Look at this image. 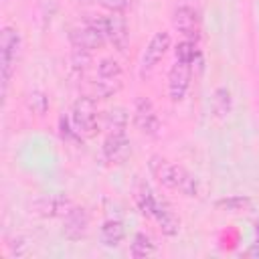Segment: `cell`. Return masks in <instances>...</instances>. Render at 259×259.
<instances>
[{"instance_id":"6da1fadb","label":"cell","mask_w":259,"mask_h":259,"mask_svg":"<svg viewBox=\"0 0 259 259\" xmlns=\"http://www.w3.org/2000/svg\"><path fill=\"white\" fill-rule=\"evenodd\" d=\"M148 168L152 172V176L166 188L170 190H176L188 198H194L198 196V182L196 178L180 164H174L170 160H166L164 156L160 154H154L148 162Z\"/></svg>"},{"instance_id":"7a4b0ae2","label":"cell","mask_w":259,"mask_h":259,"mask_svg":"<svg viewBox=\"0 0 259 259\" xmlns=\"http://www.w3.org/2000/svg\"><path fill=\"white\" fill-rule=\"evenodd\" d=\"M22 55V34L16 26L4 24L0 30V77H2V97H6L12 75L16 73Z\"/></svg>"},{"instance_id":"3957f363","label":"cell","mask_w":259,"mask_h":259,"mask_svg":"<svg viewBox=\"0 0 259 259\" xmlns=\"http://www.w3.org/2000/svg\"><path fill=\"white\" fill-rule=\"evenodd\" d=\"M99 111L95 105V97L91 95H81L73 101L71 105V123L77 130L81 138H95L99 132Z\"/></svg>"},{"instance_id":"277c9868","label":"cell","mask_w":259,"mask_h":259,"mask_svg":"<svg viewBox=\"0 0 259 259\" xmlns=\"http://www.w3.org/2000/svg\"><path fill=\"white\" fill-rule=\"evenodd\" d=\"M105 34L101 30V14H87L83 22L73 26L69 30V42L73 49H85V51H97L105 45Z\"/></svg>"},{"instance_id":"5b68a950","label":"cell","mask_w":259,"mask_h":259,"mask_svg":"<svg viewBox=\"0 0 259 259\" xmlns=\"http://www.w3.org/2000/svg\"><path fill=\"white\" fill-rule=\"evenodd\" d=\"M132 121L136 125V130L148 138H158L162 132V121L160 115L152 103L150 97L146 95H138L134 101V111H132Z\"/></svg>"},{"instance_id":"8992f818","label":"cell","mask_w":259,"mask_h":259,"mask_svg":"<svg viewBox=\"0 0 259 259\" xmlns=\"http://www.w3.org/2000/svg\"><path fill=\"white\" fill-rule=\"evenodd\" d=\"M75 202L63 194V192H53V194H40L30 202V212L42 219H63Z\"/></svg>"},{"instance_id":"52a82bcc","label":"cell","mask_w":259,"mask_h":259,"mask_svg":"<svg viewBox=\"0 0 259 259\" xmlns=\"http://www.w3.org/2000/svg\"><path fill=\"white\" fill-rule=\"evenodd\" d=\"M170 47H172V36H170V32L158 30V32L150 38V42L146 45V49H144V53H142V59H140V71H142V75H148V73L166 57V53L170 51Z\"/></svg>"},{"instance_id":"ba28073f","label":"cell","mask_w":259,"mask_h":259,"mask_svg":"<svg viewBox=\"0 0 259 259\" xmlns=\"http://www.w3.org/2000/svg\"><path fill=\"white\" fill-rule=\"evenodd\" d=\"M101 30L105 38L113 45L115 51L123 53L130 42V32H127V22L119 12H109L101 14Z\"/></svg>"},{"instance_id":"9c48e42d","label":"cell","mask_w":259,"mask_h":259,"mask_svg":"<svg viewBox=\"0 0 259 259\" xmlns=\"http://www.w3.org/2000/svg\"><path fill=\"white\" fill-rule=\"evenodd\" d=\"M172 26L186 40L198 42V38H200V20H198V14L192 6H188V4L176 6L174 12H172Z\"/></svg>"},{"instance_id":"30bf717a","label":"cell","mask_w":259,"mask_h":259,"mask_svg":"<svg viewBox=\"0 0 259 259\" xmlns=\"http://www.w3.org/2000/svg\"><path fill=\"white\" fill-rule=\"evenodd\" d=\"M190 77H192V65L174 61L168 73V97L172 103H180L186 97L190 87Z\"/></svg>"},{"instance_id":"8fae6325","label":"cell","mask_w":259,"mask_h":259,"mask_svg":"<svg viewBox=\"0 0 259 259\" xmlns=\"http://www.w3.org/2000/svg\"><path fill=\"white\" fill-rule=\"evenodd\" d=\"M91 225V217L85 206L75 204L65 217H63V235L69 241H81Z\"/></svg>"},{"instance_id":"7c38bea8","label":"cell","mask_w":259,"mask_h":259,"mask_svg":"<svg viewBox=\"0 0 259 259\" xmlns=\"http://www.w3.org/2000/svg\"><path fill=\"white\" fill-rule=\"evenodd\" d=\"M103 158L111 164H123L132 156V142L127 134H105L103 140Z\"/></svg>"},{"instance_id":"4fadbf2b","label":"cell","mask_w":259,"mask_h":259,"mask_svg":"<svg viewBox=\"0 0 259 259\" xmlns=\"http://www.w3.org/2000/svg\"><path fill=\"white\" fill-rule=\"evenodd\" d=\"M152 219L156 221V225H158V229L162 231V235H166V237H176V235L180 233L182 221H180L178 212H176L166 200H160V198H158Z\"/></svg>"},{"instance_id":"5bb4252c","label":"cell","mask_w":259,"mask_h":259,"mask_svg":"<svg viewBox=\"0 0 259 259\" xmlns=\"http://www.w3.org/2000/svg\"><path fill=\"white\" fill-rule=\"evenodd\" d=\"M125 239V227L121 221L117 219H107L101 223L99 227V241L103 247L107 249H115L121 245V241Z\"/></svg>"},{"instance_id":"9a60e30c","label":"cell","mask_w":259,"mask_h":259,"mask_svg":"<svg viewBox=\"0 0 259 259\" xmlns=\"http://www.w3.org/2000/svg\"><path fill=\"white\" fill-rule=\"evenodd\" d=\"M103 130L105 134H125L130 123V113L125 107H111L103 113Z\"/></svg>"},{"instance_id":"2e32d148","label":"cell","mask_w":259,"mask_h":259,"mask_svg":"<svg viewBox=\"0 0 259 259\" xmlns=\"http://www.w3.org/2000/svg\"><path fill=\"white\" fill-rule=\"evenodd\" d=\"M134 202H136L138 210H140L144 217H150V219H152L158 198H156V194H154V190L150 188L148 182H142V180H140V182L136 184V188H134Z\"/></svg>"},{"instance_id":"e0dca14e","label":"cell","mask_w":259,"mask_h":259,"mask_svg":"<svg viewBox=\"0 0 259 259\" xmlns=\"http://www.w3.org/2000/svg\"><path fill=\"white\" fill-rule=\"evenodd\" d=\"M233 109V93L227 87H217L210 97V111L214 117H227Z\"/></svg>"},{"instance_id":"ac0fdd59","label":"cell","mask_w":259,"mask_h":259,"mask_svg":"<svg viewBox=\"0 0 259 259\" xmlns=\"http://www.w3.org/2000/svg\"><path fill=\"white\" fill-rule=\"evenodd\" d=\"M156 253V243L152 241L150 235L146 233H136L132 243H130V255L136 257V259H144V257H150Z\"/></svg>"},{"instance_id":"d6986e66","label":"cell","mask_w":259,"mask_h":259,"mask_svg":"<svg viewBox=\"0 0 259 259\" xmlns=\"http://www.w3.org/2000/svg\"><path fill=\"white\" fill-rule=\"evenodd\" d=\"M119 89H121V79H101V77H95V81L91 83V97L107 99V97L115 95Z\"/></svg>"},{"instance_id":"ffe728a7","label":"cell","mask_w":259,"mask_h":259,"mask_svg":"<svg viewBox=\"0 0 259 259\" xmlns=\"http://www.w3.org/2000/svg\"><path fill=\"white\" fill-rule=\"evenodd\" d=\"M217 208L225 212H247L251 208V198L249 196H227L214 202Z\"/></svg>"},{"instance_id":"44dd1931","label":"cell","mask_w":259,"mask_h":259,"mask_svg":"<svg viewBox=\"0 0 259 259\" xmlns=\"http://www.w3.org/2000/svg\"><path fill=\"white\" fill-rule=\"evenodd\" d=\"M123 69L119 65V61H115L113 57H103L97 63V77L101 79H121Z\"/></svg>"},{"instance_id":"7402d4cb","label":"cell","mask_w":259,"mask_h":259,"mask_svg":"<svg viewBox=\"0 0 259 259\" xmlns=\"http://www.w3.org/2000/svg\"><path fill=\"white\" fill-rule=\"evenodd\" d=\"M174 57H176V61H182V63H190V65H194V61L198 59L196 42H194V40H186V38H182V40L174 47Z\"/></svg>"},{"instance_id":"603a6c76","label":"cell","mask_w":259,"mask_h":259,"mask_svg":"<svg viewBox=\"0 0 259 259\" xmlns=\"http://www.w3.org/2000/svg\"><path fill=\"white\" fill-rule=\"evenodd\" d=\"M26 107L34 115H45L49 111V97L42 91H30L26 95Z\"/></svg>"},{"instance_id":"cb8c5ba5","label":"cell","mask_w":259,"mask_h":259,"mask_svg":"<svg viewBox=\"0 0 259 259\" xmlns=\"http://www.w3.org/2000/svg\"><path fill=\"white\" fill-rule=\"evenodd\" d=\"M91 65V51H85V49H73L71 53V67L77 71V73H85Z\"/></svg>"},{"instance_id":"d4e9b609","label":"cell","mask_w":259,"mask_h":259,"mask_svg":"<svg viewBox=\"0 0 259 259\" xmlns=\"http://www.w3.org/2000/svg\"><path fill=\"white\" fill-rule=\"evenodd\" d=\"M95 2L101 8H105L109 12H119V14H123L125 10L132 8V0H95Z\"/></svg>"},{"instance_id":"484cf974","label":"cell","mask_w":259,"mask_h":259,"mask_svg":"<svg viewBox=\"0 0 259 259\" xmlns=\"http://www.w3.org/2000/svg\"><path fill=\"white\" fill-rule=\"evenodd\" d=\"M245 255H247V257H255V259H259V233H257L255 241L249 245V249L245 251Z\"/></svg>"},{"instance_id":"4316f807","label":"cell","mask_w":259,"mask_h":259,"mask_svg":"<svg viewBox=\"0 0 259 259\" xmlns=\"http://www.w3.org/2000/svg\"><path fill=\"white\" fill-rule=\"evenodd\" d=\"M79 2H85V0H79Z\"/></svg>"}]
</instances>
